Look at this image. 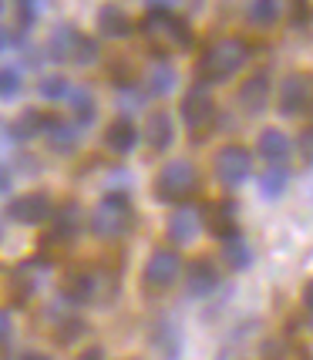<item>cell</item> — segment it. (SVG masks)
<instances>
[{
	"mask_svg": "<svg viewBox=\"0 0 313 360\" xmlns=\"http://www.w3.org/2000/svg\"><path fill=\"white\" fill-rule=\"evenodd\" d=\"M135 229V209L122 192H108L91 212V233L101 239H122Z\"/></svg>",
	"mask_w": 313,
	"mask_h": 360,
	"instance_id": "6da1fadb",
	"label": "cell"
},
{
	"mask_svg": "<svg viewBox=\"0 0 313 360\" xmlns=\"http://www.w3.org/2000/svg\"><path fill=\"white\" fill-rule=\"evenodd\" d=\"M246 58H250V47L243 44L239 37H222L203 54V78L212 81V84L229 81L246 64Z\"/></svg>",
	"mask_w": 313,
	"mask_h": 360,
	"instance_id": "7a4b0ae2",
	"label": "cell"
},
{
	"mask_svg": "<svg viewBox=\"0 0 313 360\" xmlns=\"http://www.w3.org/2000/svg\"><path fill=\"white\" fill-rule=\"evenodd\" d=\"M196 188H199V172L186 158H175L169 165H162V172L155 179V195L162 202H182Z\"/></svg>",
	"mask_w": 313,
	"mask_h": 360,
	"instance_id": "3957f363",
	"label": "cell"
},
{
	"mask_svg": "<svg viewBox=\"0 0 313 360\" xmlns=\"http://www.w3.org/2000/svg\"><path fill=\"white\" fill-rule=\"evenodd\" d=\"M141 31H145V37H152L165 47H189V41H192L189 24L169 11H148V17L141 20Z\"/></svg>",
	"mask_w": 313,
	"mask_h": 360,
	"instance_id": "277c9868",
	"label": "cell"
},
{
	"mask_svg": "<svg viewBox=\"0 0 313 360\" xmlns=\"http://www.w3.org/2000/svg\"><path fill=\"white\" fill-rule=\"evenodd\" d=\"M179 115H182L186 128H192V131H203V128L216 118V101H212L209 88H205V84H196L192 91H186L182 105H179Z\"/></svg>",
	"mask_w": 313,
	"mask_h": 360,
	"instance_id": "5b68a950",
	"label": "cell"
},
{
	"mask_svg": "<svg viewBox=\"0 0 313 360\" xmlns=\"http://www.w3.org/2000/svg\"><path fill=\"white\" fill-rule=\"evenodd\" d=\"M182 273V259L172 250H155L145 263V286L148 290H169Z\"/></svg>",
	"mask_w": 313,
	"mask_h": 360,
	"instance_id": "8992f818",
	"label": "cell"
},
{
	"mask_svg": "<svg viewBox=\"0 0 313 360\" xmlns=\"http://www.w3.org/2000/svg\"><path fill=\"white\" fill-rule=\"evenodd\" d=\"M253 172V155L243 145H226L219 155H216V175H219L222 186H239L246 182Z\"/></svg>",
	"mask_w": 313,
	"mask_h": 360,
	"instance_id": "52a82bcc",
	"label": "cell"
},
{
	"mask_svg": "<svg viewBox=\"0 0 313 360\" xmlns=\"http://www.w3.org/2000/svg\"><path fill=\"white\" fill-rule=\"evenodd\" d=\"M51 212H54V205L44 192H27L20 199H11V205H7V216L20 226H41L51 219Z\"/></svg>",
	"mask_w": 313,
	"mask_h": 360,
	"instance_id": "ba28073f",
	"label": "cell"
},
{
	"mask_svg": "<svg viewBox=\"0 0 313 360\" xmlns=\"http://www.w3.org/2000/svg\"><path fill=\"white\" fill-rule=\"evenodd\" d=\"M219 286V269L212 266V259H192L186 266V290L189 297H209Z\"/></svg>",
	"mask_w": 313,
	"mask_h": 360,
	"instance_id": "9c48e42d",
	"label": "cell"
},
{
	"mask_svg": "<svg viewBox=\"0 0 313 360\" xmlns=\"http://www.w3.org/2000/svg\"><path fill=\"white\" fill-rule=\"evenodd\" d=\"M199 233H203V216H199V209L179 205L172 212V219H169V236H172V243L189 246V243H196Z\"/></svg>",
	"mask_w": 313,
	"mask_h": 360,
	"instance_id": "30bf717a",
	"label": "cell"
},
{
	"mask_svg": "<svg viewBox=\"0 0 313 360\" xmlns=\"http://www.w3.org/2000/svg\"><path fill=\"white\" fill-rule=\"evenodd\" d=\"M105 145H108L115 155H132L135 145H139V128L132 118H115L108 128H105Z\"/></svg>",
	"mask_w": 313,
	"mask_h": 360,
	"instance_id": "8fae6325",
	"label": "cell"
},
{
	"mask_svg": "<svg viewBox=\"0 0 313 360\" xmlns=\"http://www.w3.org/2000/svg\"><path fill=\"white\" fill-rule=\"evenodd\" d=\"M310 101V81L303 75H290L280 84V111L283 115H300Z\"/></svg>",
	"mask_w": 313,
	"mask_h": 360,
	"instance_id": "7c38bea8",
	"label": "cell"
},
{
	"mask_svg": "<svg viewBox=\"0 0 313 360\" xmlns=\"http://www.w3.org/2000/svg\"><path fill=\"white\" fill-rule=\"evenodd\" d=\"M269 101V75H253V78L243 81V88H239V105L250 111V115H260V111L267 108Z\"/></svg>",
	"mask_w": 313,
	"mask_h": 360,
	"instance_id": "4fadbf2b",
	"label": "cell"
},
{
	"mask_svg": "<svg viewBox=\"0 0 313 360\" xmlns=\"http://www.w3.org/2000/svg\"><path fill=\"white\" fill-rule=\"evenodd\" d=\"M260 155L267 158L269 165H283L286 158H290V152H293V141L283 135L280 128H267V131H260Z\"/></svg>",
	"mask_w": 313,
	"mask_h": 360,
	"instance_id": "5bb4252c",
	"label": "cell"
},
{
	"mask_svg": "<svg viewBox=\"0 0 313 360\" xmlns=\"http://www.w3.org/2000/svg\"><path fill=\"white\" fill-rule=\"evenodd\" d=\"M44 135H47L51 152H58V155H71V152L78 148V141H81L78 125H71V122H47Z\"/></svg>",
	"mask_w": 313,
	"mask_h": 360,
	"instance_id": "9a60e30c",
	"label": "cell"
},
{
	"mask_svg": "<svg viewBox=\"0 0 313 360\" xmlns=\"http://www.w3.org/2000/svg\"><path fill=\"white\" fill-rule=\"evenodd\" d=\"M145 141H148L155 152H165L175 141V125L165 111H158V115H152V118L145 122Z\"/></svg>",
	"mask_w": 313,
	"mask_h": 360,
	"instance_id": "2e32d148",
	"label": "cell"
},
{
	"mask_svg": "<svg viewBox=\"0 0 313 360\" xmlns=\"http://www.w3.org/2000/svg\"><path fill=\"white\" fill-rule=\"evenodd\" d=\"M128 31H132V20L125 17V11H118V7H111V4H105V7L98 11V34H101V37L118 41V37H128Z\"/></svg>",
	"mask_w": 313,
	"mask_h": 360,
	"instance_id": "e0dca14e",
	"label": "cell"
},
{
	"mask_svg": "<svg viewBox=\"0 0 313 360\" xmlns=\"http://www.w3.org/2000/svg\"><path fill=\"white\" fill-rule=\"evenodd\" d=\"M222 259H226V266L236 269V273H243V269L253 266V250L250 243L243 239V236L236 233L229 239H222Z\"/></svg>",
	"mask_w": 313,
	"mask_h": 360,
	"instance_id": "ac0fdd59",
	"label": "cell"
},
{
	"mask_svg": "<svg viewBox=\"0 0 313 360\" xmlns=\"http://www.w3.org/2000/svg\"><path fill=\"white\" fill-rule=\"evenodd\" d=\"M47 122H51V118H44L37 108H27L24 115H17V118H14V125H11V139H14V141L37 139V135L47 128Z\"/></svg>",
	"mask_w": 313,
	"mask_h": 360,
	"instance_id": "d6986e66",
	"label": "cell"
},
{
	"mask_svg": "<svg viewBox=\"0 0 313 360\" xmlns=\"http://www.w3.org/2000/svg\"><path fill=\"white\" fill-rule=\"evenodd\" d=\"M175 81H179V75H175V68L169 61H155L152 68H148V78H145V91L148 94H169L175 91Z\"/></svg>",
	"mask_w": 313,
	"mask_h": 360,
	"instance_id": "ffe728a7",
	"label": "cell"
},
{
	"mask_svg": "<svg viewBox=\"0 0 313 360\" xmlns=\"http://www.w3.org/2000/svg\"><path fill=\"white\" fill-rule=\"evenodd\" d=\"M209 229H212V236H219V239H229V236L239 233V226H236V205L233 202L212 205L209 209Z\"/></svg>",
	"mask_w": 313,
	"mask_h": 360,
	"instance_id": "44dd1931",
	"label": "cell"
},
{
	"mask_svg": "<svg viewBox=\"0 0 313 360\" xmlns=\"http://www.w3.org/2000/svg\"><path fill=\"white\" fill-rule=\"evenodd\" d=\"M61 293H64V300L68 303H88V300L94 297V276L91 273H71L68 280H64V286H61Z\"/></svg>",
	"mask_w": 313,
	"mask_h": 360,
	"instance_id": "7402d4cb",
	"label": "cell"
},
{
	"mask_svg": "<svg viewBox=\"0 0 313 360\" xmlns=\"http://www.w3.org/2000/svg\"><path fill=\"white\" fill-rule=\"evenodd\" d=\"M75 37H78V31H75V27H68V24L54 27L51 41H47V54H51V61H71V47H75Z\"/></svg>",
	"mask_w": 313,
	"mask_h": 360,
	"instance_id": "603a6c76",
	"label": "cell"
},
{
	"mask_svg": "<svg viewBox=\"0 0 313 360\" xmlns=\"http://www.w3.org/2000/svg\"><path fill=\"white\" fill-rule=\"evenodd\" d=\"M280 14H283V0H250V7H246V17H250L256 27L276 24Z\"/></svg>",
	"mask_w": 313,
	"mask_h": 360,
	"instance_id": "cb8c5ba5",
	"label": "cell"
},
{
	"mask_svg": "<svg viewBox=\"0 0 313 360\" xmlns=\"http://www.w3.org/2000/svg\"><path fill=\"white\" fill-rule=\"evenodd\" d=\"M152 347L158 350V357L162 360L179 357V333H175L172 323H158L155 333H152Z\"/></svg>",
	"mask_w": 313,
	"mask_h": 360,
	"instance_id": "d4e9b609",
	"label": "cell"
},
{
	"mask_svg": "<svg viewBox=\"0 0 313 360\" xmlns=\"http://www.w3.org/2000/svg\"><path fill=\"white\" fill-rule=\"evenodd\" d=\"M286 186H290V172H286L283 165H269L267 172L260 175V192H263L267 199H280Z\"/></svg>",
	"mask_w": 313,
	"mask_h": 360,
	"instance_id": "484cf974",
	"label": "cell"
},
{
	"mask_svg": "<svg viewBox=\"0 0 313 360\" xmlns=\"http://www.w3.org/2000/svg\"><path fill=\"white\" fill-rule=\"evenodd\" d=\"M68 101H71V111H75V118H78L81 125H88L94 118V94H91V88H71L68 91Z\"/></svg>",
	"mask_w": 313,
	"mask_h": 360,
	"instance_id": "4316f807",
	"label": "cell"
},
{
	"mask_svg": "<svg viewBox=\"0 0 313 360\" xmlns=\"http://www.w3.org/2000/svg\"><path fill=\"white\" fill-rule=\"evenodd\" d=\"M71 61L81 64V68H91V64L98 61V44H94V37H84V34H78V37H75Z\"/></svg>",
	"mask_w": 313,
	"mask_h": 360,
	"instance_id": "83f0119b",
	"label": "cell"
},
{
	"mask_svg": "<svg viewBox=\"0 0 313 360\" xmlns=\"http://www.w3.org/2000/svg\"><path fill=\"white\" fill-rule=\"evenodd\" d=\"M51 216H54V222H58V226H54V233L58 236H75L78 233V205H64V209H58V212H51Z\"/></svg>",
	"mask_w": 313,
	"mask_h": 360,
	"instance_id": "f1b7e54d",
	"label": "cell"
},
{
	"mask_svg": "<svg viewBox=\"0 0 313 360\" xmlns=\"http://www.w3.org/2000/svg\"><path fill=\"white\" fill-rule=\"evenodd\" d=\"M68 91H71V81L64 78V75H51V78L41 81V98L61 101V98H68Z\"/></svg>",
	"mask_w": 313,
	"mask_h": 360,
	"instance_id": "f546056e",
	"label": "cell"
},
{
	"mask_svg": "<svg viewBox=\"0 0 313 360\" xmlns=\"http://www.w3.org/2000/svg\"><path fill=\"white\" fill-rule=\"evenodd\" d=\"M20 91V71L17 68H0V101H11Z\"/></svg>",
	"mask_w": 313,
	"mask_h": 360,
	"instance_id": "4dcf8cb0",
	"label": "cell"
},
{
	"mask_svg": "<svg viewBox=\"0 0 313 360\" xmlns=\"http://www.w3.org/2000/svg\"><path fill=\"white\" fill-rule=\"evenodd\" d=\"M145 98H148V91L141 94V88H132V84H128V88H122V94H118V101H122V108H141V105H145Z\"/></svg>",
	"mask_w": 313,
	"mask_h": 360,
	"instance_id": "1f68e13d",
	"label": "cell"
},
{
	"mask_svg": "<svg viewBox=\"0 0 313 360\" xmlns=\"http://www.w3.org/2000/svg\"><path fill=\"white\" fill-rule=\"evenodd\" d=\"M17 11H20V24L31 27L37 20V11H41V0H17Z\"/></svg>",
	"mask_w": 313,
	"mask_h": 360,
	"instance_id": "d6a6232c",
	"label": "cell"
},
{
	"mask_svg": "<svg viewBox=\"0 0 313 360\" xmlns=\"http://www.w3.org/2000/svg\"><path fill=\"white\" fill-rule=\"evenodd\" d=\"M300 155L307 165H313V128H307L303 135H300Z\"/></svg>",
	"mask_w": 313,
	"mask_h": 360,
	"instance_id": "836d02e7",
	"label": "cell"
},
{
	"mask_svg": "<svg viewBox=\"0 0 313 360\" xmlns=\"http://www.w3.org/2000/svg\"><path fill=\"white\" fill-rule=\"evenodd\" d=\"M75 333H84V323H81V320H71V323H64L61 327V344H68V340H71V337H75Z\"/></svg>",
	"mask_w": 313,
	"mask_h": 360,
	"instance_id": "e575fe53",
	"label": "cell"
},
{
	"mask_svg": "<svg viewBox=\"0 0 313 360\" xmlns=\"http://www.w3.org/2000/svg\"><path fill=\"white\" fill-rule=\"evenodd\" d=\"M11 333H14L11 314H7V310H0V344H7V340H11Z\"/></svg>",
	"mask_w": 313,
	"mask_h": 360,
	"instance_id": "d590c367",
	"label": "cell"
},
{
	"mask_svg": "<svg viewBox=\"0 0 313 360\" xmlns=\"http://www.w3.org/2000/svg\"><path fill=\"white\" fill-rule=\"evenodd\" d=\"M263 357H267V360H283V357H286V350H283V344L269 340V344H263Z\"/></svg>",
	"mask_w": 313,
	"mask_h": 360,
	"instance_id": "8d00e7d4",
	"label": "cell"
},
{
	"mask_svg": "<svg viewBox=\"0 0 313 360\" xmlns=\"http://www.w3.org/2000/svg\"><path fill=\"white\" fill-rule=\"evenodd\" d=\"M78 360H105V350L101 347H88V350H81Z\"/></svg>",
	"mask_w": 313,
	"mask_h": 360,
	"instance_id": "74e56055",
	"label": "cell"
},
{
	"mask_svg": "<svg viewBox=\"0 0 313 360\" xmlns=\"http://www.w3.org/2000/svg\"><path fill=\"white\" fill-rule=\"evenodd\" d=\"M11 44H14V34L7 31V27H0V54H4Z\"/></svg>",
	"mask_w": 313,
	"mask_h": 360,
	"instance_id": "f35d334b",
	"label": "cell"
},
{
	"mask_svg": "<svg viewBox=\"0 0 313 360\" xmlns=\"http://www.w3.org/2000/svg\"><path fill=\"white\" fill-rule=\"evenodd\" d=\"M303 307H307V310L313 314V280L303 286Z\"/></svg>",
	"mask_w": 313,
	"mask_h": 360,
	"instance_id": "ab89813d",
	"label": "cell"
},
{
	"mask_svg": "<svg viewBox=\"0 0 313 360\" xmlns=\"http://www.w3.org/2000/svg\"><path fill=\"white\" fill-rule=\"evenodd\" d=\"M20 360H51L47 354H41V350H24L20 354Z\"/></svg>",
	"mask_w": 313,
	"mask_h": 360,
	"instance_id": "60d3db41",
	"label": "cell"
},
{
	"mask_svg": "<svg viewBox=\"0 0 313 360\" xmlns=\"http://www.w3.org/2000/svg\"><path fill=\"white\" fill-rule=\"evenodd\" d=\"M7 188H11V172L0 165V192H7Z\"/></svg>",
	"mask_w": 313,
	"mask_h": 360,
	"instance_id": "b9f144b4",
	"label": "cell"
},
{
	"mask_svg": "<svg viewBox=\"0 0 313 360\" xmlns=\"http://www.w3.org/2000/svg\"><path fill=\"white\" fill-rule=\"evenodd\" d=\"M310 108H313V91H310Z\"/></svg>",
	"mask_w": 313,
	"mask_h": 360,
	"instance_id": "7bdbcfd3",
	"label": "cell"
},
{
	"mask_svg": "<svg viewBox=\"0 0 313 360\" xmlns=\"http://www.w3.org/2000/svg\"><path fill=\"white\" fill-rule=\"evenodd\" d=\"M0 11H4V0H0Z\"/></svg>",
	"mask_w": 313,
	"mask_h": 360,
	"instance_id": "ee69618b",
	"label": "cell"
},
{
	"mask_svg": "<svg viewBox=\"0 0 313 360\" xmlns=\"http://www.w3.org/2000/svg\"><path fill=\"white\" fill-rule=\"evenodd\" d=\"M0 233H4V229H0Z\"/></svg>",
	"mask_w": 313,
	"mask_h": 360,
	"instance_id": "f6af8a7d",
	"label": "cell"
}]
</instances>
